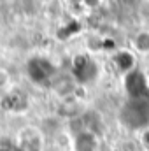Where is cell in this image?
<instances>
[{
  "mask_svg": "<svg viewBox=\"0 0 149 151\" xmlns=\"http://www.w3.org/2000/svg\"><path fill=\"white\" fill-rule=\"evenodd\" d=\"M72 76L79 86L93 83L98 77V65L88 53H77L72 56Z\"/></svg>",
  "mask_w": 149,
  "mask_h": 151,
  "instance_id": "6da1fadb",
  "label": "cell"
},
{
  "mask_svg": "<svg viewBox=\"0 0 149 151\" xmlns=\"http://www.w3.org/2000/svg\"><path fill=\"white\" fill-rule=\"evenodd\" d=\"M46 135L35 125L23 127L16 135V151H44Z\"/></svg>",
  "mask_w": 149,
  "mask_h": 151,
  "instance_id": "7a4b0ae2",
  "label": "cell"
},
{
  "mask_svg": "<svg viewBox=\"0 0 149 151\" xmlns=\"http://www.w3.org/2000/svg\"><path fill=\"white\" fill-rule=\"evenodd\" d=\"M27 76L35 84H47L54 77V67L51 60L44 56H34L27 62Z\"/></svg>",
  "mask_w": 149,
  "mask_h": 151,
  "instance_id": "3957f363",
  "label": "cell"
},
{
  "mask_svg": "<svg viewBox=\"0 0 149 151\" xmlns=\"http://www.w3.org/2000/svg\"><path fill=\"white\" fill-rule=\"evenodd\" d=\"M30 107V97L19 88H11L0 97V109L5 113H23Z\"/></svg>",
  "mask_w": 149,
  "mask_h": 151,
  "instance_id": "277c9868",
  "label": "cell"
},
{
  "mask_svg": "<svg viewBox=\"0 0 149 151\" xmlns=\"http://www.w3.org/2000/svg\"><path fill=\"white\" fill-rule=\"evenodd\" d=\"M123 86H125V91L132 99H142L146 93H149L148 76L144 72H140L139 69L132 70L130 74L123 76Z\"/></svg>",
  "mask_w": 149,
  "mask_h": 151,
  "instance_id": "5b68a950",
  "label": "cell"
},
{
  "mask_svg": "<svg viewBox=\"0 0 149 151\" xmlns=\"http://www.w3.org/2000/svg\"><path fill=\"white\" fill-rule=\"evenodd\" d=\"M100 150V137L95 130H81L70 137V151H98Z\"/></svg>",
  "mask_w": 149,
  "mask_h": 151,
  "instance_id": "8992f818",
  "label": "cell"
},
{
  "mask_svg": "<svg viewBox=\"0 0 149 151\" xmlns=\"http://www.w3.org/2000/svg\"><path fill=\"white\" fill-rule=\"evenodd\" d=\"M112 62H114V67L117 69V72L123 76L130 74L132 70L137 69V56H135V53L132 49H121V51H117L114 55Z\"/></svg>",
  "mask_w": 149,
  "mask_h": 151,
  "instance_id": "52a82bcc",
  "label": "cell"
},
{
  "mask_svg": "<svg viewBox=\"0 0 149 151\" xmlns=\"http://www.w3.org/2000/svg\"><path fill=\"white\" fill-rule=\"evenodd\" d=\"M82 113V102L79 99H75L74 95L72 97H67L60 102L58 109H56V114L62 118V119H67V121H72V119H77Z\"/></svg>",
  "mask_w": 149,
  "mask_h": 151,
  "instance_id": "ba28073f",
  "label": "cell"
},
{
  "mask_svg": "<svg viewBox=\"0 0 149 151\" xmlns=\"http://www.w3.org/2000/svg\"><path fill=\"white\" fill-rule=\"evenodd\" d=\"M132 51L135 56H149V28L139 30L132 37Z\"/></svg>",
  "mask_w": 149,
  "mask_h": 151,
  "instance_id": "9c48e42d",
  "label": "cell"
},
{
  "mask_svg": "<svg viewBox=\"0 0 149 151\" xmlns=\"http://www.w3.org/2000/svg\"><path fill=\"white\" fill-rule=\"evenodd\" d=\"M63 7H65V11H67V14L74 19V21H81L84 16H88L90 12H91V7H90V4L88 2H67V4H63Z\"/></svg>",
  "mask_w": 149,
  "mask_h": 151,
  "instance_id": "30bf717a",
  "label": "cell"
},
{
  "mask_svg": "<svg viewBox=\"0 0 149 151\" xmlns=\"http://www.w3.org/2000/svg\"><path fill=\"white\" fill-rule=\"evenodd\" d=\"M104 39L105 37H100V35H90V37H86V51H88V55L104 51Z\"/></svg>",
  "mask_w": 149,
  "mask_h": 151,
  "instance_id": "8fae6325",
  "label": "cell"
},
{
  "mask_svg": "<svg viewBox=\"0 0 149 151\" xmlns=\"http://www.w3.org/2000/svg\"><path fill=\"white\" fill-rule=\"evenodd\" d=\"M9 84H11V74H9V70L0 67V90L7 88Z\"/></svg>",
  "mask_w": 149,
  "mask_h": 151,
  "instance_id": "7c38bea8",
  "label": "cell"
},
{
  "mask_svg": "<svg viewBox=\"0 0 149 151\" xmlns=\"http://www.w3.org/2000/svg\"><path fill=\"white\" fill-rule=\"evenodd\" d=\"M139 141H140V146H142L144 150L149 151V128H144V130L140 132V137H139Z\"/></svg>",
  "mask_w": 149,
  "mask_h": 151,
  "instance_id": "4fadbf2b",
  "label": "cell"
},
{
  "mask_svg": "<svg viewBox=\"0 0 149 151\" xmlns=\"http://www.w3.org/2000/svg\"><path fill=\"white\" fill-rule=\"evenodd\" d=\"M0 151H12V150H11V148H2V146H0Z\"/></svg>",
  "mask_w": 149,
  "mask_h": 151,
  "instance_id": "5bb4252c",
  "label": "cell"
}]
</instances>
